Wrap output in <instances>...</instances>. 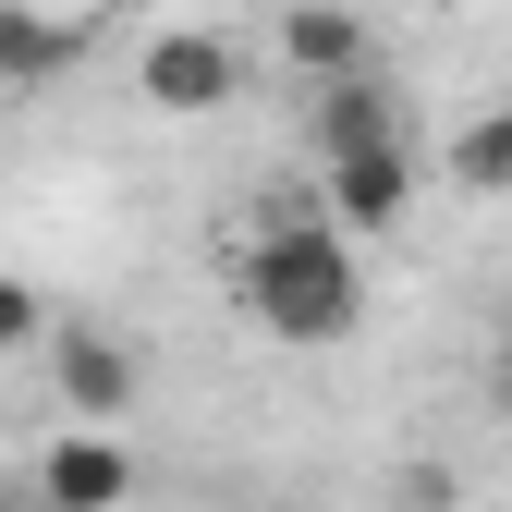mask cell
Listing matches in <instances>:
<instances>
[{
    "label": "cell",
    "instance_id": "6da1fadb",
    "mask_svg": "<svg viewBox=\"0 0 512 512\" xmlns=\"http://www.w3.org/2000/svg\"><path fill=\"white\" fill-rule=\"evenodd\" d=\"M232 293H244V317H256L269 342L330 354V342L366 330V244H354L330 208H281V220H256V232H244Z\"/></svg>",
    "mask_w": 512,
    "mask_h": 512
},
{
    "label": "cell",
    "instance_id": "7a4b0ae2",
    "mask_svg": "<svg viewBox=\"0 0 512 512\" xmlns=\"http://www.w3.org/2000/svg\"><path fill=\"white\" fill-rule=\"evenodd\" d=\"M135 488H147V464H135L122 427H86V415L49 427V452H37V512H135Z\"/></svg>",
    "mask_w": 512,
    "mask_h": 512
},
{
    "label": "cell",
    "instance_id": "3957f363",
    "mask_svg": "<svg viewBox=\"0 0 512 512\" xmlns=\"http://www.w3.org/2000/svg\"><path fill=\"white\" fill-rule=\"evenodd\" d=\"M135 98L171 110V122H208V110L244 98V61H232V37H208V25H159V37L135 49Z\"/></svg>",
    "mask_w": 512,
    "mask_h": 512
},
{
    "label": "cell",
    "instance_id": "277c9868",
    "mask_svg": "<svg viewBox=\"0 0 512 512\" xmlns=\"http://www.w3.org/2000/svg\"><path fill=\"white\" fill-rule=\"evenodd\" d=\"M317 208H330L354 244L403 232V208H415V147L403 135L391 147H330V159H317Z\"/></svg>",
    "mask_w": 512,
    "mask_h": 512
},
{
    "label": "cell",
    "instance_id": "5b68a950",
    "mask_svg": "<svg viewBox=\"0 0 512 512\" xmlns=\"http://www.w3.org/2000/svg\"><path fill=\"white\" fill-rule=\"evenodd\" d=\"M49 391H61V415H86V427H122V415H135V354H122L110 330H61V317H49Z\"/></svg>",
    "mask_w": 512,
    "mask_h": 512
},
{
    "label": "cell",
    "instance_id": "8992f818",
    "mask_svg": "<svg viewBox=\"0 0 512 512\" xmlns=\"http://www.w3.org/2000/svg\"><path fill=\"white\" fill-rule=\"evenodd\" d=\"M86 25L98 13H74V0H61V13L49 0H0V86H61L86 61Z\"/></svg>",
    "mask_w": 512,
    "mask_h": 512
},
{
    "label": "cell",
    "instance_id": "52a82bcc",
    "mask_svg": "<svg viewBox=\"0 0 512 512\" xmlns=\"http://www.w3.org/2000/svg\"><path fill=\"white\" fill-rule=\"evenodd\" d=\"M281 61L305 86H330V74H378V25L354 13V0H293L281 13Z\"/></svg>",
    "mask_w": 512,
    "mask_h": 512
},
{
    "label": "cell",
    "instance_id": "ba28073f",
    "mask_svg": "<svg viewBox=\"0 0 512 512\" xmlns=\"http://www.w3.org/2000/svg\"><path fill=\"white\" fill-rule=\"evenodd\" d=\"M391 135H403V98L378 74H330V86H317V159H330V147H391Z\"/></svg>",
    "mask_w": 512,
    "mask_h": 512
},
{
    "label": "cell",
    "instance_id": "9c48e42d",
    "mask_svg": "<svg viewBox=\"0 0 512 512\" xmlns=\"http://www.w3.org/2000/svg\"><path fill=\"white\" fill-rule=\"evenodd\" d=\"M439 171H452V196H512V110H476V122H452Z\"/></svg>",
    "mask_w": 512,
    "mask_h": 512
},
{
    "label": "cell",
    "instance_id": "30bf717a",
    "mask_svg": "<svg viewBox=\"0 0 512 512\" xmlns=\"http://www.w3.org/2000/svg\"><path fill=\"white\" fill-rule=\"evenodd\" d=\"M37 342H49V305H37L13 269H0V354H37Z\"/></svg>",
    "mask_w": 512,
    "mask_h": 512
},
{
    "label": "cell",
    "instance_id": "8fae6325",
    "mask_svg": "<svg viewBox=\"0 0 512 512\" xmlns=\"http://www.w3.org/2000/svg\"><path fill=\"white\" fill-rule=\"evenodd\" d=\"M403 512H452V476H415V488H403Z\"/></svg>",
    "mask_w": 512,
    "mask_h": 512
},
{
    "label": "cell",
    "instance_id": "7c38bea8",
    "mask_svg": "<svg viewBox=\"0 0 512 512\" xmlns=\"http://www.w3.org/2000/svg\"><path fill=\"white\" fill-rule=\"evenodd\" d=\"M488 391H500V415H512V317H500V354H488Z\"/></svg>",
    "mask_w": 512,
    "mask_h": 512
},
{
    "label": "cell",
    "instance_id": "4fadbf2b",
    "mask_svg": "<svg viewBox=\"0 0 512 512\" xmlns=\"http://www.w3.org/2000/svg\"><path fill=\"white\" fill-rule=\"evenodd\" d=\"M74 13H159V0H74Z\"/></svg>",
    "mask_w": 512,
    "mask_h": 512
},
{
    "label": "cell",
    "instance_id": "5bb4252c",
    "mask_svg": "<svg viewBox=\"0 0 512 512\" xmlns=\"http://www.w3.org/2000/svg\"><path fill=\"white\" fill-rule=\"evenodd\" d=\"M0 439H13V391H0Z\"/></svg>",
    "mask_w": 512,
    "mask_h": 512
}]
</instances>
